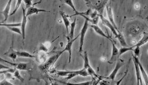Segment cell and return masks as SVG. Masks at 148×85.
Masks as SVG:
<instances>
[{
  "label": "cell",
  "instance_id": "17",
  "mask_svg": "<svg viewBox=\"0 0 148 85\" xmlns=\"http://www.w3.org/2000/svg\"><path fill=\"white\" fill-rule=\"evenodd\" d=\"M76 26V18H75L74 21L71 23V30L70 32L68 34V39H73L74 37V32H75V29Z\"/></svg>",
  "mask_w": 148,
  "mask_h": 85
},
{
  "label": "cell",
  "instance_id": "33",
  "mask_svg": "<svg viewBox=\"0 0 148 85\" xmlns=\"http://www.w3.org/2000/svg\"><path fill=\"white\" fill-rule=\"evenodd\" d=\"M134 49H133V51L134 52V56L138 57L140 55V47L138 46H135L134 47Z\"/></svg>",
  "mask_w": 148,
  "mask_h": 85
},
{
  "label": "cell",
  "instance_id": "4",
  "mask_svg": "<svg viewBox=\"0 0 148 85\" xmlns=\"http://www.w3.org/2000/svg\"><path fill=\"white\" fill-rule=\"evenodd\" d=\"M124 65V61L122 60V59H118L117 62L116 63V65H115V66L114 68V70L111 73V74L108 76V77H107V78L111 79L112 81H114L118 71L121 68V67L123 66Z\"/></svg>",
  "mask_w": 148,
  "mask_h": 85
},
{
  "label": "cell",
  "instance_id": "15",
  "mask_svg": "<svg viewBox=\"0 0 148 85\" xmlns=\"http://www.w3.org/2000/svg\"><path fill=\"white\" fill-rule=\"evenodd\" d=\"M60 15L62 16V19L63 20V21H64V23L65 24L67 34L68 35V34H69L68 28H69V27L71 25V22H70V21L68 19V16L66 15L64 12H62V11L60 12Z\"/></svg>",
  "mask_w": 148,
  "mask_h": 85
},
{
  "label": "cell",
  "instance_id": "32",
  "mask_svg": "<svg viewBox=\"0 0 148 85\" xmlns=\"http://www.w3.org/2000/svg\"><path fill=\"white\" fill-rule=\"evenodd\" d=\"M1 63L9 64L10 65H11V66H16V64H17V63H13V62H10V61H9L4 60V59H3V58H2L1 57H0V63H1Z\"/></svg>",
  "mask_w": 148,
  "mask_h": 85
},
{
  "label": "cell",
  "instance_id": "18",
  "mask_svg": "<svg viewBox=\"0 0 148 85\" xmlns=\"http://www.w3.org/2000/svg\"><path fill=\"white\" fill-rule=\"evenodd\" d=\"M4 55H6V57H9L11 59L15 61L17 57V55L16 53V50H14V49L11 47L8 51H7L4 54Z\"/></svg>",
  "mask_w": 148,
  "mask_h": 85
},
{
  "label": "cell",
  "instance_id": "35",
  "mask_svg": "<svg viewBox=\"0 0 148 85\" xmlns=\"http://www.w3.org/2000/svg\"><path fill=\"white\" fill-rule=\"evenodd\" d=\"M0 85H12V83L9 82L7 79H5L2 80L1 82H0Z\"/></svg>",
  "mask_w": 148,
  "mask_h": 85
},
{
  "label": "cell",
  "instance_id": "12",
  "mask_svg": "<svg viewBox=\"0 0 148 85\" xmlns=\"http://www.w3.org/2000/svg\"><path fill=\"white\" fill-rule=\"evenodd\" d=\"M112 55L111 59L108 61L109 63H113L116 60V57H119V49L115 46V43H112Z\"/></svg>",
  "mask_w": 148,
  "mask_h": 85
},
{
  "label": "cell",
  "instance_id": "10",
  "mask_svg": "<svg viewBox=\"0 0 148 85\" xmlns=\"http://www.w3.org/2000/svg\"><path fill=\"white\" fill-rule=\"evenodd\" d=\"M106 12H107V15L108 17V21L111 22L112 24V25L114 26L115 28L116 29V30L117 31H119L118 30L116 25L114 19V16H113V13L112 11V7H111V4H107L106 6Z\"/></svg>",
  "mask_w": 148,
  "mask_h": 85
},
{
  "label": "cell",
  "instance_id": "37",
  "mask_svg": "<svg viewBox=\"0 0 148 85\" xmlns=\"http://www.w3.org/2000/svg\"><path fill=\"white\" fill-rule=\"evenodd\" d=\"M92 84V82H80L77 83L76 84H85V85H90Z\"/></svg>",
  "mask_w": 148,
  "mask_h": 85
},
{
  "label": "cell",
  "instance_id": "20",
  "mask_svg": "<svg viewBox=\"0 0 148 85\" xmlns=\"http://www.w3.org/2000/svg\"><path fill=\"white\" fill-rule=\"evenodd\" d=\"M16 53L17 55V57H26V58H34L35 56L34 55L31 54L25 51H18L16 50Z\"/></svg>",
  "mask_w": 148,
  "mask_h": 85
},
{
  "label": "cell",
  "instance_id": "26",
  "mask_svg": "<svg viewBox=\"0 0 148 85\" xmlns=\"http://www.w3.org/2000/svg\"><path fill=\"white\" fill-rule=\"evenodd\" d=\"M13 77H14L15 78L18 79L19 81H20L21 82H24L25 79L21 76V75H20V72H19V70H18L16 69V70H15V71L13 73Z\"/></svg>",
  "mask_w": 148,
  "mask_h": 85
},
{
  "label": "cell",
  "instance_id": "39",
  "mask_svg": "<svg viewBox=\"0 0 148 85\" xmlns=\"http://www.w3.org/2000/svg\"><path fill=\"white\" fill-rule=\"evenodd\" d=\"M1 73H0V77H1Z\"/></svg>",
  "mask_w": 148,
  "mask_h": 85
},
{
  "label": "cell",
  "instance_id": "29",
  "mask_svg": "<svg viewBox=\"0 0 148 85\" xmlns=\"http://www.w3.org/2000/svg\"><path fill=\"white\" fill-rule=\"evenodd\" d=\"M22 1H23V0H17V2H16V4L15 8H14V10L10 14V16H12V15H14L16 12V11H18V8H20V6H21Z\"/></svg>",
  "mask_w": 148,
  "mask_h": 85
},
{
  "label": "cell",
  "instance_id": "38",
  "mask_svg": "<svg viewBox=\"0 0 148 85\" xmlns=\"http://www.w3.org/2000/svg\"><path fill=\"white\" fill-rule=\"evenodd\" d=\"M42 1L43 0H40L39 2H38L37 3H34V4H33V6H34V5H36V4H40L41 3V2H42Z\"/></svg>",
  "mask_w": 148,
  "mask_h": 85
},
{
  "label": "cell",
  "instance_id": "21",
  "mask_svg": "<svg viewBox=\"0 0 148 85\" xmlns=\"http://www.w3.org/2000/svg\"><path fill=\"white\" fill-rule=\"evenodd\" d=\"M79 16L83 17L84 18H85L86 20H87L88 22H90L92 23V25H97L98 22H99V16H96L95 17L93 18H91L90 17H88L87 16H85V15H80Z\"/></svg>",
  "mask_w": 148,
  "mask_h": 85
},
{
  "label": "cell",
  "instance_id": "5",
  "mask_svg": "<svg viewBox=\"0 0 148 85\" xmlns=\"http://www.w3.org/2000/svg\"><path fill=\"white\" fill-rule=\"evenodd\" d=\"M133 60L134 62V65L135 67V70H136V80H137V84L138 85H143V83L142 82V77L141 75V72L139 68L138 63V57L134 56V55H132Z\"/></svg>",
  "mask_w": 148,
  "mask_h": 85
},
{
  "label": "cell",
  "instance_id": "28",
  "mask_svg": "<svg viewBox=\"0 0 148 85\" xmlns=\"http://www.w3.org/2000/svg\"><path fill=\"white\" fill-rule=\"evenodd\" d=\"M7 28L11 32H16L22 36L21 30L18 27H7Z\"/></svg>",
  "mask_w": 148,
  "mask_h": 85
},
{
  "label": "cell",
  "instance_id": "13",
  "mask_svg": "<svg viewBox=\"0 0 148 85\" xmlns=\"http://www.w3.org/2000/svg\"><path fill=\"white\" fill-rule=\"evenodd\" d=\"M12 1L13 0H9L6 6H5V8H4V9L3 11L2 12V15L4 16V18L3 21H6V20L8 19V18H9L10 11L11 3H12Z\"/></svg>",
  "mask_w": 148,
  "mask_h": 85
},
{
  "label": "cell",
  "instance_id": "19",
  "mask_svg": "<svg viewBox=\"0 0 148 85\" xmlns=\"http://www.w3.org/2000/svg\"><path fill=\"white\" fill-rule=\"evenodd\" d=\"M148 41V34L147 32H145L144 35L143 36L142 38L136 44L133 46V47L135 46H138V47H141L142 45H143L144 44H146Z\"/></svg>",
  "mask_w": 148,
  "mask_h": 85
},
{
  "label": "cell",
  "instance_id": "6",
  "mask_svg": "<svg viewBox=\"0 0 148 85\" xmlns=\"http://www.w3.org/2000/svg\"><path fill=\"white\" fill-rule=\"evenodd\" d=\"M99 18L101 19V21H102L103 24L104 25H105V26L108 27V28L111 30L112 32L114 34L115 37L117 38L120 32L119 31H117L116 30V29L115 28L114 26L112 25V24L111 23V22H110L108 19H106L105 17L103 16V15H99Z\"/></svg>",
  "mask_w": 148,
  "mask_h": 85
},
{
  "label": "cell",
  "instance_id": "24",
  "mask_svg": "<svg viewBox=\"0 0 148 85\" xmlns=\"http://www.w3.org/2000/svg\"><path fill=\"white\" fill-rule=\"evenodd\" d=\"M60 1H62L66 4H67L68 6H70L71 9L73 10V11L75 12V13L78 12L77 10L75 7V6H74V3H73L72 0H60Z\"/></svg>",
  "mask_w": 148,
  "mask_h": 85
},
{
  "label": "cell",
  "instance_id": "25",
  "mask_svg": "<svg viewBox=\"0 0 148 85\" xmlns=\"http://www.w3.org/2000/svg\"><path fill=\"white\" fill-rule=\"evenodd\" d=\"M117 38L118 39V40H119V41L120 42L121 45L122 46H127V42L125 41V38H124V36L122 35V33H121L120 32H119Z\"/></svg>",
  "mask_w": 148,
  "mask_h": 85
},
{
  "label": "cell",
  "instance_id": "9",
  "mask_svg": "<svg viewBox=\"0 0 148 85\" xmlns=\"http://www.w3.org/2000/svg\"><path fill=\"white\" fill-rule=\"evenodd\" d=\"M40 12L50 13L51 12V11L46 10L37 8L34 6H31L27 9V11H26V16L28 17L29 16H31L32 15H34V14L37 15Z\"/></svg>",
  "mask_w": 148,
  "mask_h": 85
},
{
  "label": "cell",
  "instance_id": "31",
  "mask_svg": "<svg viewBox=\"0 0 148 85\" xmlns=\"http://www.w3.org/2000/svg\"><path fill=\"white\" fill-rule=\"evenodd\" d=\"M56 73L59 76L67 77L69 73V71H57Z\"/></svg>",
  "mask_w": 148,
  "mask_h": 85
},
{
  "label": "cell",
  "instance_id": "40",
  "mask_svg": "<svg viewBox=\"0 0 148 85\" xmlns=\"http://www.w3.org/2000/svg\"></svg>",
  "mask_w": 148,
  "mask_h": 85
},
{
  "label": "cell",
  "instance_id": "34",
  "mask_svg": "<svg viewBox=\"0 0 148 85\" xmlns=\"http://www.w3.org/2000/svg\"><path fill=\"white\" fill-rule=\"evenodd\" d=\"M4 76L5 77V78L7 79H14V77H13V75L12 74V73H4Z\"/></svg>",
  "mask_w": 148,
  "mask_h": 85
},
{
  "label": "cell",
  "instance_id": "11",
  "mask_svg": "<svg viewBox=\"0 0 148 85\" xmlns=\"http://www.w3.org/2000/svg\"><path fill=\"white\" fill-rule=\"evenodd\" d=\"M90 27L94 30V31H95L98 35H100V36H101L103 37L107 38L108 40L111 41L112 43H114L113 40L112 39L110 36L106 35V34H105V32L102 30V29L99 26H98L97 25H90Z\"/></svg>",
  "mask_w": 148,
  "mask_h": 85
},
{
  "label": "cell",
  "instance_id": "8",
  "mask_svg": "<svg viewBox=\"0 0 148 85\" xmlns=\"http://www.w3.org/2000/svg\"><path fill=\"white\" fill-rule=\"evenodd\" d=\"M22 9V12H23V17L22 20V22H21V30L22 37L23 38V41L25 38V28L26 26L27 23V17L26 16V11L25 9L23 8V6H21Z\"/></svg>",
  "mask_w": 148,
  "mask_h": 85
},
{
  "label": "cell",
  "instance_id": "16",
  "mask_svg": "<svg viewBox=\"0 0 148 85\" xmlns=\"http://www.w3.org/2000/svg\"><path fill=\"white\" fill-rule=\"evenodd\" d=\"M138 66H139V68H140V70L141 77H143V79L145 82V85H148V75H147V73H146V71H145V69H144L143 66H142L141 63H140V62L139 59L138 60Z\"/></svg>",
  "mask_w": 148,
  "mask_h": 85
},
{
  "label": "cell",
  "instance_id": "27",
  "mask_svg": "<svg viewBox=\"0 0 148 85\" xmlns=\"http://www.w3.org/2000/svg\"><path fill=\"white\" fill-rule=\"evenodd\" d=\"M21 26V23H6L4 22H0V27H19Z\"/></svg>",
  "mask_w": 148,
  "mask_h": 85
},
{
  "label": "cell",
  "instance_id": "2",
  "mask_svg": "<svg viewBox=\"0 0 148 85\" xmlns=\"http://www.w3.org/2000/svg\"><path fill=\"white\" fill-rule=\"evenodd\" d=\"M84 68L87 71V72L89 74V76H92V77H95L96 78H99V75L96 73L94 70L93 69L92 67L90 64V61H89V59L88 57V54L86 52H84Z\"/></svg>",
  "mask_w": 148,
  "mask_h": 85
},
{
  "label": "cell",
  "instance_id": "7",
  "mask_svg": "<svg viewBox=\"0 0 148 85\" xmlns=\"http://www.w3.org/2000/svg\"><path fill=\"white\" fill-rule=\"evenodd\" d=\"M79 37V35H78L76 37L71 39H68V43L67 45H66L64 49L62 51H60V53L62 54L64 52H65L66 51L68 52L69 53V63L71 62V53H72V46H73V44L74 43V41H75L77 38Z\"/></svg>",
  "mask_w": 148,
  "mask_h": 85
},
{
  "label": "cell",
  "instance_id": "36",
  "mask_svg": "<svg viewBox=\"0 0 148 85\" xmlns=\"http://www.w3.org/2000/svg\"><path fill=\"white\" fill-rule=\"evenodd\" d=\"M9 68L10 67L5 66L3 65L2 64L0 63V71H2V70L8 69H9Z\"/></svg>",
  "mask_w": 148,
  "mask_h": 85
},
{
  "label": "cell",
  "instance_id": "14",
  "mask_svg": "<svg viewBox=\"0 0 148 85\" xmlns=\"http://www.w3.org/2000/svg\"><path fill=\"white\" fill-rule=\"evenodd\" d=\"M16 69L21 71H30L32 69V66L30 63H19L16 64Z\"/></svg>",
  "mask_w": 148,
  "mask_h": 85
},
{
  "label": "cell",
  "instance_id": "3",
  "mask_svg": "<svg viewBox=\"0 0 148 85\" xmlns=\"http://www.w3.org/2000/svg\"><path fill=\"white\" fill-rule=\"evenodd\" d=\"M89 27V23L88 22L85 20L84 24L81 30L79 36H80V44H79V53H82L83 51V47L84 43V39L85 35L87 32V29Z\"/></svg>",
  "mask_w": 148,
  "mask_h": 85
},
{
  "label": "cell",
  "instance_id": "23",
  "mask_svg": "<svg viewBox=\"0 0 148 85\" xmlns=\"http://www.w3.org/2000/svg\"><path fill=\"white\" fill-rule=\"evenodd\" d=\"M134 48L133 46L132 47H127V46H123L121 47L120 49L119 50V56L120 57L121 55H123L126 52H127L129 51L133 50V49Z\"/></svg>",
  "mask_w": 148,
  "mask_h": 85
},
{
  "label": "cell",
  "instance_id": "30",
  "mask_svg": "<svg viewBox=\"0 0 148 85\" xmlns=\"http://www.w3.org/2000/svg\"><path fill=\"white\" fill-rule=\"evenodd\" d=\"M23 2H25V9H27L29 8H30V6H33V4H32V1L34 0H23Z\"/></svg>",
  "mask_w": 148,
  "mask_h": 85
},
{
  "label": "cell",
  "instance_id": "22",
  "mask_svg": "<svg viewBox=\"0 0 148 85\" xmlns=\"http://www.w3.org/2000/svg\"><path fill=\"white\" fill-rule=\"evenodd\" d=\"M47 54L46 52H41L38 55V57L36 58L37 61L39 63H45L47 61Z\"/></svg>",
  "mask_w": 148,
  "mask_h": 85
},
{
  "label": "cell",
  "instance_id": "1",
  "mask_svg": "<svg viewBox=\"0 0 148 85\" xmlns=\"http://www.w3.org/2000/svg\"><path fill=\"white\" fill-rule=\"evenodd\" d=\"M61 55L62 54L60 53L59 51L57 53L56 55L50 57L48 61H46L45 63H42V64L40 65L39 66V68L41 71L43 73H46L49 69L52 66L54 63H56V62L58 59L59 57H60Z\"/></svg>",
  "mask_w": 148,
  "mask_h": 85
}]
</instances>
